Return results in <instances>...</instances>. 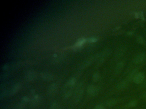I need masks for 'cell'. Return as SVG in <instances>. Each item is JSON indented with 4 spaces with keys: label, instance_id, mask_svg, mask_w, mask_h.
<instances>
[{
    "label": "cell",
    "instance_id": "obj_1",
    "mask_svg": "<svg viewBox=\"0 0 146 109\" xmlns=\"http://www.w3.org/2000/svg\"><path fill=\"white\" fill-rule=\"evenodd\" d=\"M87 93L90 96H94L97 94L98 90L97 87L93 85L89 86L87 88Z\"/></svg>",
    "mask_w": 146,
    "mask_h": 109
},
{
    "label": "cell",
    "instance_id": "obj_2",
    "mask_svg": "<svg viewBox=\"0 0 146 109\" xmlns=\"http://www.w3.org/2000/svg\"><path fill=\"white\" fill-rule=\"evenodd\" d=\"M144 78V75H143V74L141 72H140L136 74L133 79V81L135 83L137 84H139L143 81Z\"/></svg>",
    "mask_w": 146,
    "mask_h": 109
},
{
    "label": "cell",
    "instance_id": "obj_3",
    "mask_svg": "<svg viewBox=\"0 0 146 109\" xmlns=\"http://www.w3.org/2000/svg\"><path fill=\"white\" fill-rule=\"evenodd\" d=\"M83 93V90L81 87H79L77 89V92L75 96V100L76 102H79L81 100Z\"/></svg>",
    "mask_w": 146,
    "mask_h": 109
},
{
    "label": "cell",
    "instance_id": "obj_4",
    "mask_svg": "<svg viewBox=\"0 0 146 109\" xmlns=\"http://www.w3.org/2000/svg\"><path fill=\"white\" fill-rule=\"evenodd\" d=\"M57 90V85L56 84H53L52 85H51L49 87L48 90V93L49 95L52 96L54 94Z\"/></svg>",
    "mask_w": 146,
    "mask_h": 109
},
{
    "label": "cell",
    "instance_id": "obj_5",
    "mask_svg": "<svg viewBox=\"0 0 146 109\" xmlns=\"http://www.w3.org/2000/svg\"><path fill=\"white\" fill-rule=\"evenodd\" d=\"M40 101V97L38 96H36L33 98L30 101V105L31 106L36 107L39 105Z\"/></svg>",
    "mask_w": 146,
    "mask_h": 109
},
{
    "label": "cell",
    "instance_id": "obj_6",
    "mask_svg": "<svg viewBox=\"0 0 146 109\" xmlns=\"http://www.w3.org/2000/svg\"><path fill=\"white\" fill-rule=\"evenodd\" d=\"M145 55L143 53H140L137 54V56H136L134 59V62L135 63H139L141 62L143 60L144 58Z\"/></svg>",
    "mask_w": 146,
    "mask_h": 109
},
{
    "label": "cell",
    "instance_id": "obj_7",
    "mask_svg": "<svg viewBox=\"0 0 146 109\" xmlns=\"http://www.w3.org/2000/svg\"><path fill=\"white\" fill-rule=\"evenodd\" d=\"M19 88H20V84H15V85L13 86V88L11 90V93H10V94L11 96L13 95L16 94L18 90H19Z\"/></svg>",
    "mask_w": 146,
    "mask_h": 109
},
{
    "label": "cell",
    "instance_id": "obj_8",
    "mask_svg": "<svg viewBox=\"0 0 146 109\" xmlns=\"http://www.w3.org/2000/svg\"><path fill=\"white\" fill-rule=\"evenodd\" d=\"M127 85V82L126 81H121L117 85V88L118 90H122Z\"/></svg>",
    "mask_w": 146,
    "mask_h": 109
},
{
    "label": "cell",
    "instance_id": "obj_9",
    "mask_svg": "<svg viewBox=\"0 0 146 109\" xmlns=\"http://www.w3.org/2000/svg\"><path fill=\"white\" fill-rule=\"evenodd\" d=\"M116 103H117V101L114 99L109 100L106 102V106L109 107L114 106V105L116 104Z\"/></svg>",
    "mask_w": 146,
    "mask_h": 109
},
{
    "label": "cell",
    "instance_id": "obj_10",
    "mask_svg": "<svg viewBox=\"0 0 146 109\" xmlns=\"http://www.w3.org/2000/svg\"><path fill=\"white\" fill-rule=\"evenodd\" d=\"M137 102L136 101H132L131 102H129L126 105V107L127 108H134L137 105Z\"/></svg>",
    "mask_w": 146,
    "mask_h": 109
},
{
    "label": "cell",
    "instance_id": "obj_11",
    "mask_svg": "<svg viewBox=\"0 0 146 109\" xmlns=\"http://www.w3.org/2000/svg\"><path fill=\"white\" fill-rule=\"evenodd\" d=\"M25 103H19L17 104L15 106L16 109H23L25 108Z\"/></svg>",
    "mask_w": 146,
    "mask_h": 109
},
{
    "label": "cell",
    "instance_id": "obj_12",
    "mask_svg": "<svg viewBox=\"0 0 146 109\" xmlns=\"http://www.w3.org/2000/svg\"><path fill=\"white\" fill-rule=\"evenodd\" d=\"M42 78L45 80H50L52 79V76L50 75H49L48 74H44V75H42Z\"/></svg>",
    "mask_w": 146,
    "mask_h": 109
},
{
    "label": "cell",
    "instance_id": "obj_13",
    "mask_svg": "<svg viewBox=\"0 0 146 109\" xmlns=\"http://www.w3.org/2000/svg\"><path fill=\"white\" fill-rule=\"evenodd\" d=\"M49 109H59V105L56 102H54L51 105Z\"/></svg>",
    "mask_w": 146,
    "mask_h": 109
},
{
    "label": "cell",
    "instance_id": "obj_14",
    "mask_svg": "<svg viewBox=\"0 0 146 109\" xmlns=\"http://www.w3.org/2000/svg\"><path fill=\"white\" fill-rule=\"evenodd\" d=\"M123 66V64L122 63H118V64L117 65L116 67V72H119L121 70V69L122 68Z\"/></svg>",
    "mask_w": 146,
    "mask_h": 109
},
{
    "label": "cell",
    "instance_id": "obj_15",
    "mask_svg": "<svg viewBox=\"0 0 146 109\" xmlns=\"http://www.w3.org/2000/svg\"><path fill=\"white\" fill-rule=\"evenodd\" d=\"M100 79V76L98 73H95L93 76V79L95 81H97Z\"/></svg>",
    "mask_w": 146,
    "mask_h": 109
},
{
    "label": "cell",
    "instance_id": "obj_16",
    "mask_svg": "<svg viewBox=\"0 0 146 109\" xmlns=\"http://www.w3.org/2000/svg\"><path fill=\"white\" fill-rule=\"evenodd\" d=\"M75 80L74 78H72V79L70 80L68 83V84L69 86L74 85L75 83Z\"/></svg>",
    "mask_w": 146,
    "mask_h": 109
},
{
    "label": "cell",
    "instance_id": "obj_17",
    "mask_svg": "<svg viewBox=\"0 0 146 109\" xmlns=\"http://www.w3.org/2000/svg\"><path fill=\"white\" fill-rule=\"evenodd\" d=\"M137 41L140 44H143L144 42V40H143V38L142 37H138L137 38Z\"/></svg>",
    "mask_w": 146,
    "mask_h": 109
},
{
    "label": "cell",
    "instance_id": "obj_18",
    "mask_svg": "<svg viewBox=\"0 0 146 109\" xmlns=\"http://www.w3.org/2000/svg\"><path fill=\"white\" fill-rule=\"evenodd\" d=\"M94 109H105V108L102 105H97V106H96Z\"/></svg>",
    "mask_w": 146,
    "mask_h": 109
},
{
    "label": "cell",
    "instance_id": "obj_19",
    "mask_svg": "<svg viewBox=\"0 0 146 109\" xmlns=\"http://www.w3.org/2000/svg\"><path fill=\"white\" fill-rule=\"evenodd\" d=\"M28 101H29V99H28V98L26 97H25L23 99V101L24 102H28Z\"/></svg>",
    "mask_w": 146,
    "mask_h": 109
},
{
    "label": "cell",
    "instance_id": "obj_20",
    "mask_svg": "<svg viewBox=\"0 0 146 109\" xmlns=\"http://www.w3.org/2000/svg\"><path fill=\"white\" fill-rule=\"evenodd\" d=\"M96 40H97V39H96V38H90V42H95V41H96Z\"/></svg>",
    "mask_w": 146,
    "mask_h": 109
},
{
    "label": "cell",
    "instance_id": "obj_21",
    "mask_svg": "<svg viewBox=\"0 0 146 109\" xmlns=\"http://www.w3.org/2000/svg\"><path fill=\"white\" fill-rule=\"evenodd\" d=\"M143 98L145 100H146V93H144L143 95Z\"/></svg>",
    "mask_w": 146,
    "mask_h": 109
}]
</instances>
